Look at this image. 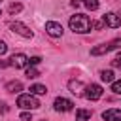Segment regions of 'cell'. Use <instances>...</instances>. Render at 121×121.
I'll return each mask as SVG.
<instances>
[{"label": "cell", "mask_w": 121, "mask_h": 121, "mask_svg": "<svg viewBox=\"0 0 121 121\" xmlns=\"http://www.w3.org/2000/svg\"><path fill=\"white\" fill-rule=\"evenodd\" d=\"M70 28H72L74 32H78V34H85V32H89V30L93 28V23H91V19H89L87 15L76 13V15L70 17Z\"/></svg>", "instance_id": "cell-1"}, {"label": "cell", "mask_w": 121, "mask_h": 121, "mask_svg": "<svg viewBox=\"0 0 121 121\" xmlns=\"http://www.w3.org/2000/svg\"><path fill=\"white\" fill-rule=\"evenodd\" d=\"M112 91L115 95H121V79L119 81H112Z\"/></svg>", "instance_id": "cell-19"}, {"label": "cell", "mask_w": 121, "mask_h": 121, "mask_svg": "<svg viewBox=\"0 0 121 121\" xmlns=\"http://www.w3.org/2000/svg\"><path fill=\"white\" fill-rule=\"evenodd\" d=\"M119 15H121V11H119Z\"/></svg>", "instance_id": "cell-29"}, {"label": "cell", "mask_w": 121, "mask_h": 121, "mask_svg": "<svg viewBox=\"0 0 121 121\" xmlns=\"http://www.w3.org/2000/svg\"><path fill=\"white\" fill-rule=\"evenodd\" d=\"M9 62H6V60H0V68H4V66H8Z\"/></svg>", "instance_id": "cell-27"}, {"label": "cell", "mask_w": 121, "mask_h": 121, "mask_svg": "<svg viewBox=\"0 0 121 121\" xmlns=\"http://www.w3.org/2000/svg\"><path fill=\"white\" fill-rule=\"evenodd\" d=\"M102 21H104V25H108L110 28H117L119 25H121V17L119 15H115V13H104V17H102Z\"/></svg>", "instance_id": "cell-9"}, {"label": "cell", "mask_w": 121, "mask_h": 121, "mask_svg": "<svg viewBox=\"0 0 121 121\" xmlns=\"http://www.w3.org/2000/svg\"><path fill=\"white\" fill-rule=\"evenodd\" d=\"M100 79L106 81V83H112V81H113V72H112V70H102V72H100Z\"/></svg>", "instance_id": "cell-16"}, {"label": "cell", "mask_w": 121, "mask_h": 121, "mask_svg": "<svg viewBox=\"0 0 121 121\" xmlns=\"http://www.w3.org/2000/svg\"><path fill=\"white\" fill-rule=\"evenodd\" d=\"M6 51H8V45H6V43H4L2 40H0V57H2V55H4Z\"/></svg>", "instance_id": "cell-23"}, {"label": "cell", "mask_w": 121, "mask_h": 121, "mask_svg": "<svg viewBox=\"0 0 121 121\" xmlns=\"http://www.w3.org/2000/svg\"><path fill=\"white\" fill-rule=\"evenodd\" d=\"M6 91L8 93H19V91H23V83L21 81H9V83H6Z\"/></svg>", "instance_id": "cell-12"}, {"label": "cell", "mask_w": 121, "mask_h": 121, "mask_svg": "<svg viewBox=\"0 0 121 121\" xmlns=\"http://www.w3.org/2000/svg\"><path fill=\"white\" fill-rule=\"evenodd\" d=\"M17 106L23 110H38L40 108V100L30 93V95H19L17 98Z\"/></svg>", "instance_id": "cell-2"}, {"label": "cell", "mask_w": 121, "mask_h": 121, "mask_svg": "<svg viewBox=\"0 0 121 121\" xmlns=\"http://www.w3.org/2000/svg\"><path fill=\"white\" fill-rule=\"evenodd\" d=\"M21 9H23V6H21L19 2H13V4H9V13H11V15H15V13H19Z\"/></svg>", "instance_id": "cell-17"}, {"label": "cell", "mask_w": 121, "mask_h": 121, "mask_svg": "<svg viewBox=\"0 0 121 121\" xmlns=\"http://www.w3.org/2000/svg\"><path fill=\"white\" fill-rule=\"evenodd\" d=\"M21 119H23V121H30V119H32V115H30L28 112H25V113L21 115Z\"/></svg>", "instance_id": "cell-24"}, {"label": "cell", "mask_w": 121, "mask_h": 121, "mask_svg": "<svg viewBox=\"0 0 121 121\" xmlns=\"http://www.w3.org/2000/svg\"><path fill=\"white\" fill-rule=\"evenodd\" d=\"M89 119H91L89 110H78L76 112V121H89Z\"/></svg>", "instance_id": "cell-13"}, {"label": "cell", "mask_w": 121, "mask_h": 121, "mask_svg": "<svg viewBox=\"0 0 121 121\" xmlns=\"http://www.w3.org/2000/svg\"><path fill=\"white\" fill-rule=\"evenodd\" d=\"M102 119L104 121H121V110H115V108L106 110V112H102Z\"/></svg>", "instance_id": "cell-11"}, {"label": "cell", "mask_w": 121, "mask_h": 121, "mask_svg": "<svg viewBox=\"0 0 121 121\" xmlns=\"http://www.w3.org/2000/svg\"><path fill=\"white\" fill-rule=\"evenodd\" d=\"M121 45V38H115V40H112V42H108V43H100V45H96V47H93L91 49V55H104V53H108V51H112V49H117Z\"/></svg>", "instance_id": "cell-3"}, {"label": "cell", "mask_w": 121, "mask_h": 121, "mask_svg": "<svg viewBox=\"0 0 121 121\" xmlns=\"http://www.w3.org/2000/svg\"><path fill=\"white\" fill-rule=\"evenodd\" d=\"M40 62H42V57H30V59H28V64H30V66L40 64Z\"/></svg>", "instance_id": "cell-20"}, {"label": "cell", "mask_w": 121, "mask_h": 121, "mask_svg": "<svg viewBox=\"0 0 121 121\" xmlns=\"http://www.w3.org/2000/svg\"><path fill=\"white\" fill-rule=\"evenodd\" d=\"M112 64H113V66H121V51H119V53H117V57L112 60Z\"/></svg>", "instance_id": "cell-21"}, {"label": "cell", "mask_w": 121, "mask_h": 121, "mask_svg": "<svg viewBox=\"0 0 121 121\" xmlns=\"http://www.w3.org/2000/svg\"><path fill=\"white\" fill-rule=\"evenodd\" d=\"M30 93H32V95H45V93H47V89H45V85L34 83V85H30Z\"/></svg>", "instance_id": "cell-14"}, {"label": "cell", "mask_w": 121, "mask_h": 121, "mask_svg": "<svg viewBox=\"0 0 121 121\" xmlns=\"http://www.w3.org/2000/svg\"><path fill=\"white\" fill-rule=\"evenodd\" d=\"M0 112H8V106H6V104H4V102H2V104H0Z\"/></svg>", "instance_id": "cell-25"}, {"label": "cell", "mask_w": 121, "mask_h": 121, "mask_svg": "<svg viewBox=\"0 0 121 121\" xmlns=\"http://www.w3.org/2000/svg\"><path fill=\"white\" fill-rule=\"evenodd\" d=\"M68 89H70V93H72V95L81 96V95H83V91H85V83H81L79 79H72V81L68 83Z\"/></svg>", "instance_id": "cell-10"}, {"label": "cell", "mask_w": 121, "mask_h": 121, "mask_svg": "<svg viewBox=\"0 0 121 121\" xmlns=\"http://www.w3.org/2000/svg\"><path fill=\"white\" fill-rule=\"evenodd\" d=\"M38 76H40V72H38L36 68H32V66L26 68V78H28V79H30V78H38Z\"/></svg>", "instance_id": "cell-18"}, {"label": "cell", "mask_w": 121, "mask_h": 121, "mask_svg": "<svg viewBox=\"0 0 121 121\" xmlns=\"http://www.w3.org/2000/svg\"><path fill=\"white\" fill-rule=\"evenodd\" d=\"M102 87L98 85V83H89V85H85V91H83V96L87 98V100H98L100 96H102Z\"/></svg>", "instance_id": "cell-4"}, {"label": "cell", "mask_w": 121, "mask_h": 121, "mask_svg": "<svg viewBox=\"0 0 121 121\" xmlns=\"http://www.w3.org/2000/svg\"><path fill=\"white\" fill-rule=\"evenodd\" d=\"M9 64H11L13 68H25V66H28V57H26L25 53H15V55L9 59Z\"/></svg>", "instance_id": "cell-7"}, {"label": "cell", "mask_w": 121, "mask_h": 121, "mask_svg": "<svg viewBox=\"0 0 121 121\" xmlns=\"http://www.w3.org/2000/svg\"><path fill=\"white\" fill-rule=\"evenodd\" d=\"M53 108H55L57 112H70V110L74 108V102H72V100H68V98H62V96H59V98H55V102H53Z\"/></svg>", "instance_id": "cell-6"}, {"label": "cell", "mask_w": 121, "mask_h": 121, "mask_svg": "<svg viewBox=\"0 0 121 121\" xmlns=\"http://www.w3.org/2000/svg\"><path fill=\"white\" fill-rule=\"evenodd\" d=\"M79 4H81V2H79V0H72V6H74V8H78V6H79Z\"/></svg>", "instance_id": "cell-26"}, {"label": "cell", "mask_w": 121, "mask_h": 121, "mask_svg": "<svg viewBox=\"0 0 121 121\" xmlns=\"http://www.w3.org/2000/svg\"><path fill=\"white\" fill-rule=\"evenodd\" d=\"M93 28H96V30L104 28V21H96V23H93Z\"/></svg>", "instance_id": "cell-22"}, {"label": "cell", "mask_w": 121, "mask_h": 121, "mask_svg": "<svg viewBox=\"0 0 121 121\" xmlns=\"http://www.w3.org/2000/svg\"><path fill=\"white\" fill-rule=\"evenodd\" d=\"M0 2H2V0H0Z\"/></svg>", "instance_id": "cell-30"}, {"label": "cell", "mask_w": 121, "mask_h": 121, "mask_svg": "<svg viewBox=\"0 0 121 121\" xmlns=\"http://www.w3.org/2000/svg\"><path fill=\"white\" fill-rule=\"evenodd\" d=\"M9 28H11L15 34L23 36V38H32V30H30L26 25L19 23V21H11V23H9Z\"/></svg>", "instance_id": "cell-5"}, {"label": "cell", "mask_w": 121, "mask_h": 121, "mask_svg": "<svg viewBox=\"0 0 121 121\" xmlns=\"http://www.w3.org/2000/svg\"><path fill=\"white\" fill-rule=\"evenodd\" d=\"M45 32L49 36H53V38H59V36H62V26L59 23H55V21H47L45 23Z\"/></svg>", "instance_id": "cell-8"}, {"label": "cell", "mask_w": 121, "mask_h": 121, "mask_svg": "<svg viewBox=\"0 0 121 121\" xmlns=\"http://www.w3.org/2000/svg\"><path fill=\"white\" fill-rule=\"evenodd\" d=\"M79 2H81L87 9H91V11L98 9V6H100V4H98V0H79Z\"/></svg>", "instance_id": "cell-15"}, {"label": "cell", "mask_w": 121, "mask_h": 121, "mask_svg": "<svg viewBox=\"0 0 121 121\" xmlns=\"http://www.w3.org/2000/svg\"><path fill=\"white\" fill-rule=\"evenodd\" d=\"M0 15H2V9H0Z\"/></svg>", "instance_id": "cell-28"}]
</instances>
